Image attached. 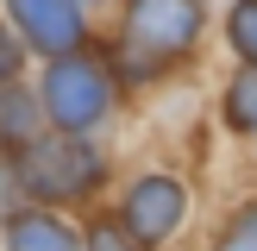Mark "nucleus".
Instances as JSON below:
<instances>
[{"mask_svg":"<svg viewBox=\"0 0 257 251\" xmlns=\"http://www.w3.org/2000/svg\"><path fill=\"white\" fill-rule=\"evenodd\" d=\"M44 100L63 126H88L107 113V69L94 57H57L44 75Z\"/></svg>","mask_w":257,"mask_h":251,"instance_id":"nucleus-1","label":"nucleus"},{"mask_svg":"<svg viewBox=\"0 0 257 251\" xmlns=\"http://www.w3.org/2000/svg\"><path fill=\"white\" fill-rule=\"evenodd\" d=\"M25 182L44 201H69V195H82V188L94 182V157L75 151V145H38L32 157H25Z\"/></svg>","mask_w":257,"mask_h":251,"instance_id":"nucleus-2","label":"nucleus"},{"mask_svg":"<svg viewBox=\"0 0 257 251\" xmlns=\"http://www.w3.org/2000/svg\"><path fill=\"white\" fill-rule=\"evenodd\" d=\"M188 38H195V7H138L132 13V50L151 63L176 57Z\"/></svg>","mask_w":257,"mask_h":251,"instance_id":"nucleus-3","label":"nucleus"},{"mask_svg":"<svg viewBox=\"0 0 257 251\" xmlns=\"http://www.w3.org/2000/svg\"><path fill=\"white\" fill-rule=\"evenodd\" d=\"M182 220V188L176 182H138L132 188V201H125V226H132L138 238H157V232H170V226Z\"/></svg>","mask_w":257,"mask_h":251,"instance_id":"nucleus-4","label":"nucleus"},{"mask_svg":"<svg viewBox=\"0 0 257 251\" xmlns=\"http://www.w3.org/2000/svg\"><path fill=\"white\" fill-rule=\"evenodd\" d=\"M19 25L38 38V50L75 57V38H82V13L75 7H19Z\"/></svg>","mask_w":257,"mask_h":251,"instance_id":"nucleus-5","label":"nucleus"},{"mask_svg":"<svg viewBox=\"0 0 257 251\" xmlns=\"http://www.w3.org/2000/svg\"><path fill=\"white\" fill-rule=\"evenodd\" d=\"M13 251H82L69 232H63L57 220H44V213H25V220H13Z\"/></svg>","mask_w":257,"mask_h":251,"instance_id":"nucleus-6","label":"nucleus"},{"mask_svg":"<svg viewBox=\"0 0 257 251\" xmlns=\"http://www.w3.org/2000/svg\"><path fill=\"white\" fill-rule=\"evenodd\" d=\"M232 119L245 126V132H257V69L232 82Z\"/></svg>","mask_w":257,"mask_h":251,"instance_id":"nucleus-7","label":"nucleus"},{"mask_svg":"<svg viewBox=\"0 0 257 251\" xmlns=\"http://www.w3.org/2000/svg\"><path fill=\"white\" fill-rule=\"evenodd\" d=\"M232 44L257 63V7H238V13H232Z\"/></svg>","mask_w":257,"mask_h":251,"instance_id":"nucleus-8","label":"nucleus"},{"mask_svg":"<svg viewBox=\"0 0 257 251\" xmlns=\"http://www.w3.org/2000/svg\"><path fill=\"white\" fill-rule=\"evenodd\" d=\"M220 251H257V213H245V226H238V232L226 238Z\"/></svg>","mask_w":257,"mask_h":251,"instance_id":"nucleus-9","label":"nucleus"},{"mask_svg":"<svg viewBox=\"0 0 257 251\" xmlns=\"http://www.w3.org/2000/svg\"><path fill=\"white\" fill-rule=\"evenodd\" d=\"M32 100H7V107H0V126H7V132H25V119H32Z\"/></svg>","mask_w":257,"mask_h":251,"instance_id":"nucleus-10","label":"nucleus"},{"mask_svg":"<svg viewBox=\"0 0 257 251\" xmlns=\"http://www.w3.org/2000/svg\"><path fill=\"white\" fill-rule=\"evenodd\" d=\"M13 69H19V44H13V38L7 32H0V82H7V75Z\"/></svg>","mask_w":257,"mask_h":251,"instance_id":"nucleus-11","label":"nucleus"},{"mask_svg":"<svg viewBox=\"0 0 257 251\" xmlns=\"http://www.w3.org/2000/svg\"><path fill=\"white\" fill-rule=\"evenodd\" d=\"M88 251H132V245H125V238H119V232H107V226H100V232H94V238H88Z\"/></svg>","mask_w":257,"mask_h":251,"instance_id":"nucleus-12","label":"nucleus"}]
</instances>
